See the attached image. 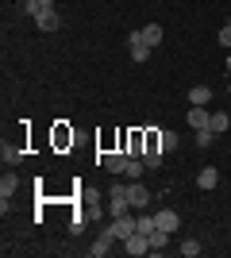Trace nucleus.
I'll return each mask as SVG.
<instances>
[{
  "mask_svg": "<svg viewBox=\"0 0 231 258\" xmlns=\"http://www.w3.org/2000/svg\"><path fill=\"white\" fill-rule=\"evenodd\" d=\"M112 235H116V239H120V243H123V239H131L135 235V216L131 212H127V216H112Z\"/></svg>",
  "mask_w": 231,
  "mask_h": 258,
  "instance_id": "obj_1",
  "label": "nucleus"
},
{
  "mask_svg": "<svg viewBox=\"0 0 231 258\" xmlns=\"http://www.w3.org/2000/svg\"><path fill=\"white\" fill-rule=\"evenodd\" d=\"M31 16H35V23H39V31H58V23H62L58 8H35Z\"/></svg>",
  "mask_w": 231,
  "mask_h": 258,
  "instance_id": "obj_2",
  "label": "nucleus"
},
{
  "mask_svg": "<svg viewBox=\"0 0 231 258\" xmlns=\"http://www.w3.org/2000/svg\"><path fill=\"white\" fill-rule=\"evenodd\" d=\"M127 50H131V62H146L154 46L143 43V31H131V35H127Z\"/></svg>",
  "mask_w": 231,
  "mask_h": 258,
  "instance_id": "obj_3",
  "label": "nucleus"
},
{
  "mask_svg": "<svg viewBox=\"0 0 231 258\" xmlns=\"http://www.w3.org/2000/svg\"><path fill=\"white\" fill-rule=\"evenodd\" d=\"M208 119H212V112L204 104H189V116H185V123L193 131H200V127H208Z\"/></svg>",
  "mask_w": 231,
  "mask_h": 258,
  "instance_id": "obj_4",
  "label": "nucleus"
},
{
  "mask_svg": "<svg viewBox=\"0 0 231 258\" xmlns=\"http://www.w3.org/2000/svg\"><path fill=\"white\" fill-rule=\"evenodd\" d=\"M127 162H131L127 151H108V154H104V170H108V173H127Z\"/></svg>",
  "mask_w": 231,
  "mask_h": 258,
  "instance_id": "obj_5",
  "label": "nucleus"
},
{
  "mask_svg": "<svg viewBox=\"0 0 231 258\" xmlns=\"http://www.w3.org/2000/svg\"><path fill=\"white\" fill-rule=\"evenodd\" d=\"M112 243H120V239L112 235V227H104V231H100V239L93 243V247H89V254H93V258H104V254L112 250Z\"/></svg>",
  "mask_w": 231,
  "mask_h": 258,
  "instance_id": "obj_6",
  "label": "nucleus"
},
{
  "mask_svg": "<svg viewBox=\"0 0 231 258\" xmlns=\"http://www.w3.org/2000/svg\"><path fill=\"white\" fill-rule=\"evenodd\" d=\"M127 201H131V208H146V205H150V189L139 185V181H131V185H127Z\"/></svg>",
  "mask_w": 231,
  "mask_h": 258,
  "instance_id": "obj_7",
  "label": "nucleus"
},
{
  "mask_svg": "<svg viewBox=\"0 0 231 258\" xmlns=\"http://www.w3.org/2000/svg\"><path fill=\"white\" fill-rule=\"evenodd\" d=\"M154 220H158V227H162V231H170V235H174L177 227H181V216H177L174 208H162V212H154Z\"/></svg>",
  "mask_w": 231,
  "mask_h": 258,
  "instance_id": "obj_8",
  "label": "nucleus"
},
{
  "mask_svg": "<svg viewBox=\"0 0 231 258\" xmlns=\"http://www.w3.org/2000/svg\"><path fill=\"white\" fill-rule=\"evenodd\" d=\"M123 250H127V254H135V258H139V254H146V250H150V239H146V235H139V231H135L131 239H123Z\"/></svg>",
  "mask_w": 231,
  "mask_h": 258,
  "instance_id": "obj_9",
  "label": "nucleus"
},
{
  "mask_svg": "<svg viewBox=\"0 0 231 258\" xmlns=\"http://www.w3.org/2000/svg\"><path fill=\"white\" fill-rule=\"evenodd\" d=\"M216 181H220V170H216V166H204V170L197 173V189H204V193L216 189Z\"/></svg>",
  "mask_w": 231,
  "mask_h": 258,
  "instance_id": "obj_10",
  "label": "nucleus"
},
{
  "mask_svg": "<svg viewBox=\"0 0 231 258\" xmlns=\"http://www.w3.org/2000/svg\"><path fill=\"white\" fill-rule=\"evenodd\" d=\"M212 97H216V93H212L208 85H193V89H189V104H204V108H208Z\"/></svg>",
  "mask_w": 231,
  "mask_h": 258,
  "instance_id": "obj_11",
  "label": "nucleus"
},
{
  "mask_svg": "<svg viewBox=\"0 0 231 258\" xmlns=\"http://www.w3.org/2000/svg\"><path fill=\"white\" fill-rule=\"evenodd\" d=\"M16 189H20V177H16V173H4V177H0V201H8Z\"/></svg>",
  "mask_w": 231,
  "mask_h": 258,
  "instance_id": "obj_12",
  "label": "nucleus"
},
{
  "mask_svg": "<svg viewBox=\"0 0 231 258\" xmlns=\"http://www.w3.org/2000/svg\"><path fill=\"white\" fill-rule=\"evenodd\" d=\"M143 43L146 46H158V43H162V23H146V27H143Z\"/></svg>",
  "mask_w": 231,
  "mask_h": 258,
  "instance_id": "obj_13",
  "label": "nucleus"
},
{
  "mask_svg": "<svg viewBox=\"0 0 231 258\" xmlns=\"http://www.w3.org/2000/svg\"><path fill=\"white\" fill-rule=\"evenodd\" d=\"M208 127L216 131V135H223V131L231 127V116H227V112H212V119H208Z\"/></svg>",
  "mask_w": 231,
  "mask_h": 258,
  "instance_id": "obj_14",
  "label": "nucleus"
},
{
  "mask_svg": "<svg viewBox=\"0 0 231 258\" xmlns=\"http://www.w3.org/2000/svg\"><path fill=\"white\" fill-rule=\"evenodd\" d=\"M193 139H197L200 151H208L212 143H216V131H212V127H200V131H193Z\"/></svg>",
  "mask_w": 231,
  "mask_h": 258,
  "instance_id": "obj_15",
  "label": "nucleus"
},
{
  "mask_svg": "<svg viewBox=\"0 0 231 258\" xmlns=\"http://www.w3.org/2000/svg\"><path fill=\"white\" fill-rule=\"evenodd\" d=\"M146 239H150V250H162V247H170V231H162V227H154V231H150Z\"/></svg>",
  "mask_w": 231,
  "mask_h": 258,
  "instance_id": "obj_16",
  "label": "nucleus"
},
{
  "mask_svg": "<svg viewBox=\"0 0 231 258\" xmlns=\"http://www.w3.org/2000/svg\"><path fill=\"white\" fill-rule=\"evenodd\" d=\"M0 158H4V166H20V162H23V151H20V147H8V143H4Z\"/></svg>",
  "mask_w": 231,
  "mask_h": 258,
  "instance_id": "obj_17",
  "label": "nucleus"
},
{
  "mask_svg": "<svg viewBox=\"0 0 231 258\" xmlns=\"http://www.w3.org/2000/svg\"><path fill=\"white\" fill-rule=\"evenodd\" d=\"M162 154H166V151H158V147H146V151H143L146 170H158V166H162Z\"/></svg>",
  "mask_w": 231,
  "mask_h": 258,
  "instance_id": "obj_18",
  "label": "nucleus"
},
{
  "mask_svg": "<svg viewBox=\"0 0 231 258\" xmlns=\"http://www.w3.org/2000/svg\"><path fill=\"white\" fill-rule=\"evenodd\" d=\"M158 147H162L166 154L177 151V131H158Z\"/></svg>",
  "mask_w": 231,
  "mask_h": 258,
  "instance_id": "obj_19",
  "label": "nucleus"
},
{
  "mask_svg": "<svg viewBox=\"0 0 231 258\" xmlns=\"http://www.w3.org/2000/svg\"><path fill=\"white\" fill-rule=\"evenodd\" d=\"M143 143H146L143 131H131V135H127V151H131V158H135V154H143Z\"/></svg>",
  "mask_w": 231,
  "mask_h": 258,
  "instance_id": "obj_20",
  "label": "nucleus"
},
{
  "mask_svg": "<svg viewBox=\"0 0 231 258\" xmlns=\"http://www.w3.org/2000/svg\"><path fill=\"white\" fill-rule=\"evenodd\" d=\"M154 227H158V220H154V216H139V220H135V231H139V235H150Z\"/></svg>",
  "mask_w": 231,
  "mask_h": 258,
  "instance_id": "obj_21",
  "label": "nucleus"
},
{
  "mask_svg": "<svg viewBox=\"0 0 231 258\" xmlns=\"http://www.w3.org/2000/svg\"><path fill=\"white\" fill-rule=\"evenodd\" d=\"M143 170H146V162H139V158L127 162V177H131V181H139V177H143Z\"/></svg>",
  "mask_w": 231,
  "mask_h": 258,
  "instance_id": "obj_22",
  "label": "nucleus"
},
{
  "mask_svg": "<svg viewBox=\"0 0 231 258\" xmlns=\"http://www.w3.org/2000/svg\"><path fill=\"white\" fill-rule=\"evenodd\" d=\"M177 250H181L185 258H197V254H200V243H197V239H185V243H181Z\"/></svg>",
  "mask_w": 231,
  "mask_h": 258,
  "instance_id": "obj_23",
  "label": "nucleus"
},
{
  "mask_svg": "<svg viewBox=\"0 0 231 258\" xmlns=\"http://www.w3.org/2000/svg\"><path fill=\"white\" fill-rule=\"evenodd\" d=\"M35 8H54V0H23V12H35Z\"/></svg>",
  "mask_w": 231,
  "mask_h": 258,
  "instance_id": "obj_24",
  "label": "nucleus"
},
{
  "mask_svg": "<svg viewBox=\"0 0 231 258\" xmlns=\"http://www.w3.org/2000/svg\"><path fill=\"white\" fill-rule=\"evenodd\" d=\"M216 39H220V46H223V50H231V23H227V27H223L220 35H216Z\"/></svg>",
  "mask_w": 231,
  "mask_h": 258,
  "instance_id": "obj_25",
  "label": "nucleus"
},
{
  "mask_svg": "<svg viewBox=\"0 0 231 258\" xmlns=\"http://www.w3.org/2000/svg\"><path fill=\"white\" fill-rule=\"evenodd\" d=\"M227 93H231V85H227Z\"/></svg>",
  "mask_w": 231,
  "mask_h": 258,
  "instance_id": "obj_26",
  "label": "nucleus"
}]
</instances>
